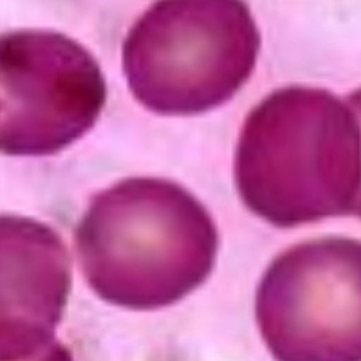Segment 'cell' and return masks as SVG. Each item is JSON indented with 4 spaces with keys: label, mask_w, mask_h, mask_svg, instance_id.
<instances>
[{
    "label": "cell",
    "mask_w": 361,
    "mask_h": 361,
    "mask_svg": "<svg viewBox=\"0 0 361 361\" xmlns=\"http://www.w3.org/2000/svg\"><path fill=\"white\" fill-rule=\"evenodd\" d=\"M89 283L128 307L172 304L212 269L215 231L204 209L173 185L127 183L103 193L78 228Z\"/></svg>",
    "instance_id": "obj_1"
},
{
    "label": "cell",
    "mask_w": 361,
    "mask_h": 361,
    "mask_svg": "<svg viewBox=\"0 0 361 361\" xmlns=\"http://www.w3.org/2000/svg\"><path fill=\"white\" fill-rule=\"evenodd\" d=\"M96 63L60 35L0 37V152L49 154L76 140L96 118L103 94Z\"/></svg>",
    "instance_id": "obj_2"
},
{
    "label": "cell",
    "mask_w": 361,
    "mask_h": 361,
    "mask_svg": "<svg viewBox=\"0 0 361 361\" xmlns=\"http://www.w3.org/2000/svg\"><path fill=\"white\" fill-rule=\"evenodd\" d=\"M282 99L283 226L354 212L361 192V125L331 92L293 89Z\"/></svg>",
    "instance_id": "obj_3"
},
{
    "label": "cell",
    "mask_w": 361,
    "mask_h": 361,
    "mask_svg": "<svg viewBox=\"0 0 361 361\" xmlns=\"http://www.w3.org/2000/svg\"><path fill=\"white\" fill-rule=\"evenodd\" d=\"M259 311H282L318 361H361L360 240L327 237L293 247L264 279Z\"/></svg>",
    "instance_id": "obj_4"
},
{
    "label": "cell",
    "mask_w": 361,
    "mask_h": 361,
    "mask_svg": "<svg viewBox=\"0 0 361 361\" xmlns=\"http://www.w3.org/2000/svg\"><path fill=\"white\" fill-rule=\"evenodd\" d=\"M185 4L186 22L161 24L169 37L154 27L147 18L141 24L154 31L148 35L135 25L127 44L128 82L135 96L148 107L163 112H193L212 107L231 96L247 74L230 66L251 69L255 51H224V44H233L237 37H222L221 24L193 22V4Z\"/></svg>",
    "instance_id": "obj_5"
},
{
    "label": "cell",
    "mask_w": 361,
    "mask_h": 361,
    "mask_svg": "<svg viewBox=\"0 0 361 361\" xmlns=\"http://www.w3.org/2000/svg\"><path fill=\"white\" fill-rule=\"evenodd\" d=\"M67 288L60 238L40 222L0 217V356L53 324Z\"/></svg>",
    "instance_id": "obj_6"
},
{
    "label": "cell",
    "mask_w": 361,
    "mask_h": 361,
    "mask_svg": "<svg viewBox=\"0 0 361 361\" xmlns=\"http://www.w3.org/2000/svg\"><path fill=\"white\" fill-rule=\"evenodd\" d=\"M349 105H350V109L354 111V114L357 116V121H360V125H361V89L356 90L354 94L349 96ZM353 214H356L357 217H361V192H360V197H357V201H356V206H354Z\"/></svg>",
    "instance_id": "obj_7"
}]
</instances>
